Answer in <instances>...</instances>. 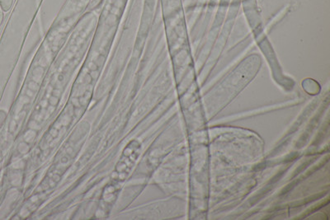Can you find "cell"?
<instances>
[{"label": "cell", "instance_id": "cell-1", "mask_svg": "<svg viewBox=\"0 0 330 220\" xmlns=\"http://www.w3.org/2000/svg\"><path fill=\"white\" fill-rule=\"evenodd\" d=\"M14 3V0H0V6L4 12L10 10Z\"/></svg>", "mask_w": 330, "mask_h": 220}]
</instances>
